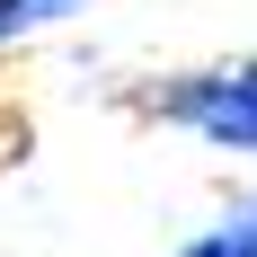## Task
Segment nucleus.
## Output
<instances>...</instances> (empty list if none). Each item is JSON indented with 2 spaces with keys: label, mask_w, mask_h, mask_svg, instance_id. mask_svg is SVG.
Returning a JSON list of instances; mask_svg holds the SVG:
<instances>
[{
  "label": "nucleus",
  "mask_w": 257,
  "mask_h": 257,
  "mask_svg": "<svg viewBox=\"0 0 257 257\" xmlns=\"http://www.w3.org/2000/svg\"><path fill=\"white\" fill-rule=\"evenodd\" d=\"M133 115L151 124H178L213 151H239L257 160V53H231V62H195V71H169V80H142L124 89Z\"/></svg>",
  "instance_id": "f257e3e1"
},
{
  "label": "nucleus",
  "mask_w": 257,
  "mask_h": 257,
  "mask_svg": "<svg viewBox=\"0 0 257 257\" xmlns=\"http://www.w3.org/2000/svg\"><path fill=\"white\" fill-rule=\"evenodd\" d=\"M178 257H257V186H248V195H239L231 213H222V222H213L204 239H186Z\"/></svg>",
  "instance_id": "f03ea898"
},
{
  "label": "nucleus",
  "mask_w": 257,
  "mask_h": 257,
  "mask_svg": "<svg viewBox=\"0 0 257 257\" xmlns=\"http://www.w3.org/2000/svg\"><path fill=\"white\" fill-rule=\"evenodd\" d=\"M89 0H0V45H27V36H45V27L80 18Z\"/></svg>",
  "instance_id": "7ed1b4c3"
}]
</instances>
